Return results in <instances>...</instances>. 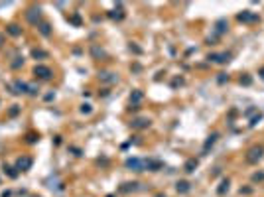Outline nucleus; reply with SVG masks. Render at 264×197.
<instances>
[{
    "instance_id": "nucleus-20",
    "label": "nucleus",
    "mask_w": 264,
    "mask_h": 197,
    "mask_svg": "<svg viewBox=\"0 0 264 197\" xmlns=\"http://www.w3.org/2000/svg\"><path fill=\"white\" fill-rule=\"evenodd\" d=\"M138 187V183H124V187L122 191H134V189Z\"/></svg>"
},
{
    "instance_id": "nucleus-3",
    "label": "nucleus",
    "mask_w": 264,
    "mask_h": 197,
    "mask_svg": "<svg viewBox=\"0 0 264 197\" xmlns=\"http://www.w3.org/2000/svg\"><path fill=\"white\" fill-rule=\"evenodd\" d=\"M34 73H36L40 79H51V75H53L51 69H49V67H45V65H38L36 69H34Z\"/></svg>"
},
{
    "instance_id": "nucleus-13",
    "label": "nucleus",
    "mask_w": 264,
    "mask_h": 197,
    "mask_svg": "<svg viewBox=\"0 0 264 197\" xmlns=\"http://www.w3.org/2000/svg\"><path fill=\"white\" fill-rule=\"evenodd\" d=\"M148 124H150V120H144V118H138V120L132 122V126H134V128H146Z\"/></svg>"
},
{
    "instance_id": "nucleus-22",
    "label": "nucleus",
    "mask_w": 264,
    "mask_h": 197,
    "mask_svg": "<svg viewBox=\"0 0 264 197\" xmlns=\"http://www.w3.org/2000/svg\"><path fill=\"white\" fill-rule=\"evenodd\" d=\"M252 181H264V172H258V174L252 175Z\"/></svg>"
},
{
    "instance_id": "nucleus-23",
    "label": "nucleus",
    "mask_w": 264,
    "mask_h": 197,
    "mask_svg": "<svg viewBox=\"0 0 264 197\" xmlns=\"http://www.w3.org/2000/svg\"><path fill=\"white\" fill-rule=\"evenodd\" d=\"M110 18H122V10L118 8V12L114 10V12H110Z\"/></svg>"
},
{
    "instance_id": "nucleus-31",
    "label": "nucleus",
    "mask_w": 264,
    "mask_h": 197,
    "mask_svg": "<svg viewBox=\"0 0 264 197\" xmlns=\"http://www.w3.org/2000/svg\"><path fill=\"white\" fill-rule=\"evenodd\" d=\"M260 77H262V79H264V67H262V69H260Z\"/></svg>"
},
{
    "instance_id": "nucleus-4",
    "label": "nucleus",
    "mask_w": 264,
    "mask_h": 197,
    "mask_svg": "<svg viewBox=\"0 0 264 197\" xmlns=\"http://www.w3.org/2000/svg\"><path fill=\"white\" fill-rule=\"evenodd\" d=\"M209 61H217V63H229L231 61V53H211Z\"/></svg>"
},
{
    "instance_id": "nucleus-7",
    "label": "nucleus",
    "mask_w": 264,
    "mask_h": 197,
    "mask_svg": "<svg viewBox=\"0 0 264 197\" xmlns=\"http://www.w3.org/2000/svg\"><path fill=\"white\" fill-rule=\"evenodd\" d=\"M40 12H42L40 8H32V10H28V14H26V18H28L32 24H38V20H40Z\"/></svg>"
},
{
    "instance_id": "nucleus-12",
    "label": "nucleus",
    "mask_w": 264,
    "mask_h": 197,
    "mask_svg": "<svg viewBox=\"0 0 264 197\" xmlns=\"http://www.w3.org/2000/svg\"><path fill=\"white\" fill-rule=\"evenodd\" d=\"M142 101V93L140 91H132V95H130V103L132 104H138Z\"/></svg>"
},
{
    "instance_id": "nucleus-28",
    "label": "nucleus",
    "mask_w": 264,
    "mask_h": 197,
    "mask_svg": "<svg viewBox=\"0 0 264 197\" xmlns=\"http://www.w3.org/2000/svg\"><path fill=\"white\" fill-rule=\"evenodd\" d=\"M250 191H252V189H250V187H245V189H241V195H248Z\"/></svg>"
},
{
    "instance_id": "nucleus-11",
    "label": "nucleus",
    "mask_w": 264,
    "mask_h": 197,
    "mask_svg": "<svg viewBox=\"0 0 264 197\" xmlns=\"http://www.w3.org/2000/svg\"><path fill=\"white\" fill-rule=\"evenodd\" d=\"M175 189H177L179 193H187L189 191V181H177L175 183Z\"/></svg>"
},
{
    "instance_id": "nucleus-16",
    "label": "nucleus",
    "mask_w": 264,
    "mask_h": 197,
    "mask_svg": "<svg viewBox=\"0 0 264 197\" xmlns=\"http://www.w3.org/2000/svg\"><path fill=\"white\" fill-rule=\"evenodd\" d=\"M227 32V20H219L217 22V34H225Z\"/></svg>"
},
{
    "instance_id": "nucleus-27",
    "label": "nucleus",
    "mask_w": 264,
    "mask_h": 197,
    "mask_svg": "<svg viewBox=\"0 0 264 197\" xmlns=\"http://www.w3.org/2000/svg\"><path fill=\"white\" fill-rule=\"evenodd\" d=\"M227 79H229V77H227V75H225V73H219V79H217V81H219V83H225V81H227Z\"/></svg>"
},
{
    "instance_id": "nucleus-19",
    "label": "nucleus",
    "mask_w": 264,
    "mask_h": 197,
    "mask_svg": "<svg viewBox=\"0 0 264 197\" xmlns=\"http://www.w3.org/2000/svg\"><path fill=\"white\" fill-rule=\"evenodd\" d=\"M4 172H6V174L10 175V178H16V175H18V172H16V168H10V166H6V168H4Z\"/></svg>"
},
{
    "instance_id": "nucleus-15",
    "label": "nucleus",
    "mask_w": 264,
    "mask_h": 197,
    "mask_svg": "<svg viewBox=\"0 0 264 197\" xmlns=\"http://www.w3.org/2000/svg\"><path fill=\"white\" fill-rule=\"evenodd\" d=\"M227 189H229V179H223L221 185H219V189H217V193H219V195H225Z\"/></svg>"
},
{
    "instance_id": "nucleus-25",
    "label": "nucleus",
    "mask_w": 264,
    "mask_h": 197,
    "mask_svg": "<svg viewBox=\"0 0 264 197\" xmlns=\"http://www.w3.org/2000/svg\"><path fill=\"white\" fill-rule=\"evenodd\" d=\"M81 113H83V114H89L91 113V104H83V107H81Z\"/></svg>"
},
{
    "instance_id": "nucleus-8",
    "label": "nucleus",
    "mask_w": 264,
    "mask_h": 197,
    "mask_svg": "<svg viewBox=\"0 0 264 197\" xmlns=\"http://www.w3.org/2000/svg\"><path fill=\"white\" fill-rule=\"evenodd\" d=\"M30 166H32V160H30V158H20V160H18V166H16V169H20V172H26V169H30Z\"/></svg>"
},
{
    "instance_id": "nucleus-29",
    "label": "nucleus",
    "mask_w": 264,
    "mask_h": 197,
    "mask_svg": "<svg viewBox=\"0 0 264 197\" xmlns=\"http://www.w3.org/2000/svg\"><path fill=\"white\" fill-rule=\"evenodd\" d=\"M18 110H20V108H18V107H16V104H14V108H10V114L14 116V114H18Z\"/></svg>"
},
{
    "instance_id": "nucleus-18",
    "label": "nucleus",
    "mask_w": 264,
    "mask_h": 197,
    "mask_svg": "<svg viewBox=\"0 0 264 197\" xmlns=\"http://www.w3.org/2000/svg\"><path fill=\"white\" fill-rule=\"evenodd\" d=\"M40 32L43 34V36H49V34H51V28H49V24H40Z\"/></svg>"
},
{
    "instance_id": "nucleus-24",
    "label": "nucleus",
    "mask_w": 264,
    "mask_h": 197,
    "mask_svg": "<svg viewBox=\"0 0 264 197\" xmlns=\"http://www.w3.org/2000/svg\"><path fill=\"white\" fill-rule=\"evenodd\" d=\"M241 83L242 85H250V83H252V79H250L248 75H245V77H241Z\"/></svg>"
},
{
    "instance_id": "nucleus-17",
    "label": "nucleus",
    "mask_w": 264,
    "mask_h": 197,
    "mask_svg": "<svg viewBox=\"0 0 264 197\" xmlns=\"http://www.w3.org/2000/svg\"><path fill=\"white\" fill-rule=\"evenodd\" d=\"M101 79L109 81V83H114V81H116V75H113V73H101Z\"/></svg>"
},
{
    "instance_id": "nucleus-14",
    "label": "nucleus",
    "mask_w": 264,
    "mask_h": 197,
    "mask_svg": "<svg viewBox=\"0 0 264 197\" xmlns=\"http://www.w3.org/2000/svg\"><path fill=\"white\" fill-rule=\"evenodd\" d=\"M8 34H10V36H20V34H22V30H20L16 24H10V26H8Z\"/></svg>"
},
{
    "instance_id": "nucleus-21",
    "label": "nucleus",
    "mask_w": 264,
    "mask_h": 197,
    "mask_svg": "<svg viewBox=\"0 0 264 197\" xmlns=\"http://www.w3.org/2000/svg\"><path fill=\"white\" fill-rule=\"evenodd\" d=\"M34 57H36V59H38V57H47V53L45 51H42V49H34V53H32Z\"/></svg>"
},
{
    "instance_id": "nucleus-5",
    "label": "nucleus",
    "mask_w": 264,
    "mask_h": 197,
    "mask_svg": "<svg viewBox=\"0 0 264 197\" xmlns=\"http://www.w3.org/2000/svg\"><path fill=\"white\" fill-rule=\"evenodd\" d=\"M162 166L164 164L158 162V160H144V169H150V172H158Z\"/></svg>"
},
{
    "instance_id": "nucleus-30",
    "label": "nucleus",
    "mask_w": 264,
    "mask_h": 197,
    "mask_svg": "<svg viewBox=\"0 0 264 197\" xmlns=\"http://www.w3.org/2000/svg\"><path fill=\"white\" fill-rule=\"evenodd\" d=\"M36 140H38V136H36V134H30V136H28V142H36Z\"/></svg>"
},
{
    "instance_id": "nucleus-9",
    "label": "nucleus",
    "mask_w": 264,
    "mask_h": 197,
    "mask_svg": "<svg viewBox=\"0 0 264 197\" xmlns=\"http://www.w3.org/2000/svg\"><path fill=\"white\" fill-rule=\"evenodd\" d=\"M195 168H197V160H195V158L187 160V162H185V166H183V169H185V172H187V174H191V172H195Z\"/></svg>"
},
{
    "instance_id": "nucleus-26",
    "label": "nucleus",
    "mask_w": 264,
    "mask_h": 197,
    "mask_svg": "<svg viewBox=\"0 0 264 197\" xmlns=\"http://www.w3.org/2000/svg\"><path fill=\"white\" fill-rule=\"evenodd\" d=\"M260 118H262V114H260V113H258V114H256V116H254V118H252V120H250V126H256V122H258V120H260Z\"/></svg>"
},
{
    "instance_id": "nucleus-1",
    "label": "nucleus",
    "mask_w": 264,
    "mask_h": 197,
    "mask_svg": "<svg viewBox=\"0 0 264 197\" xmlns=\"http://www.w3.org/2000/svg\"><path fill=\"white\" fill-rule=\"evenodd\" d=\"M262 156H264L262 146H252V148L248 150V154H246V162H248V164H258L260 160H262Z\"/></svg>"
},
{
    "instance_id": "nucleus-2",
    "label": "nucleus",
    "mask_w": 264,
    "mask_h": 197,
    "mask_svg": "<svg viewBox=\"0 0 264 197\" xmlns=\"http://www.w3.org/2000/svg\"><path fill=\"white\" fill-rule=\"evenodd\" d=\"M126 168L134 169V172H144V160L130 158V160H126Z\"/></svg>"
},
{
    "instance_id": "nucleus-10",
    "label": "nucleus",
    "mask_w": 264,
    "mask_h": 197,
    "mask_svg": "<svg viewBox=\"0 0 264 197\" xmlns=\"http://www.w3.org/2000/svg\"><path fill=\"white\" fill-rule=\"evenodd\" d=\"M217 138H219V134H211V136H209L207 140H205V146H203V152H207L209 148H211V146L215 144V142H217Z\"/></svg>"
},
{
    "instance_id": "nucleus-32",
    "label": "nucleus",
    "mask_w": 264,
    "mask_h": 197,
    "mask_svg": "<svg viewBox=\"0 0 264 197\" xmlns=\"http://www.w3.org/2000/svg\"><path fill=\"white\" fill-rule=\"evenodd\" d=\"M109 197H114V195H109Z\"/></svg>"
},
{
    "instance_id": "nucleus-6",
    "label": "nucleus",
    "mask_w": 264,
    "mask_h": 197,
    "mask_svg": "<svg viewBox=\"0 0 264 197\" xmlns=\"http://www.w3.org/2000/svg\"><path fill=\"white\" fill-rule=\"evenodd\" d=\"M239 20H241V22H256V20H258V16L252 14V12H248V10H245V12H241V14H239Z\"/></svg>"
}]
</instances>
